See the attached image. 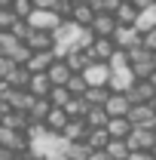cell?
<instances>
[{"mask_svg": "<svg viewBox=\"0 0 156 160\" xmlns=\"http://www.w3.org/2000/svg\"><path fill=\"white\" fill-rule=\"evenodd\" d=\"M55 3H58V0H31V6H34V9H52Z\"/></svg>", "mask_w": 156, "mask_h": 160, "instance_id": "e575fe53", "label": "cell"}, {"mask_svg": "<svg viewBox=\"0 0 156 160\" xmlns=\"http://www.w3.org/2000/svg\"><path fill=\"white\" fill-rule=\"evenodd\" d=\"M16 16H12V12H9V9H0V31H9V28H12V25H16Z\"/></svg>", "mask_w": 156, "mask_h": 160, "instance_id": "d6a6232c", "label": "cell"}, {"mask_svg": "<svg viewBox=\"0 0 156 160\" xmlns=\"http://www.w3.org/2000/svg\"><path fill=\"white\" fill-rule=\"evenodd\" d=\"M150 129H153V136H156V120H153V126H150Z\"/></svg>", "mask_w": 156, "mask_h": 160, "instance_id": "7dc6e473", "label": "cell"}, {"mask_svg": "<svg viewBox=\"0 0 156 160\" xmlns=\"http://www.w3.org/2000/svg\"><path fill=\"white\" fill-rule=\"evenodd\" d=\"M129 160H153V157H150V151H135V154H129Z\"/></svg>", "mask_w": 156, "mask_h": 160, "instance_id": "8d00e7d4", "label": "cell"}, {"mask_svg": "<svg viewBox=\"0 0 156 160\" xmlns=\"http://www.w3.org/2000/svg\"><path fill=\"white\" fill-rule=\"evenodd\" d=\"M110 43H113L117 49H132V46H141V31H138V28H119V25H117V31H113Z\"/></svg>", "mask_w": 156, "mask_h": 160, "instance_id": "5b68a950", "label": "cell"}, {"mask_svg": "<svg viewBox=\"0 0 156 160\" xmlns=\"http://www.w3.org/2000/svg\"><path fill=\"white\" fill-rule=\"evenodd\" d=\"M135 83V77H132V71L129 68H119V71H110V77H107V92H129V86Z\"/></svg>", "mask_w": 156, "mask_h": 160, "instance_id": "52a82bcc", "label": "cell"}, {"mask_svg": "<svg viewBox=\"0 0 156 160\" xmlns=\"http://www.w3.org/2000/svg\"><path fill=\"white\" fill-rule=\"evenodd\" d=\"M129 3H132V6H135L138 12H144V9H150V6H153L156 0H129Z\"/></svg>", "mask_w": 156, "mask_h": 160, "instance_id": "d590c367", "label": "cell"}, {"mask_svg": "<svg viewBox=\"0 0 156 160\" xmlns=\"http://www.w3.org/2000/svg\"><path fill=\"white\" fill-rule=\"evenodd\" d=\"M43 160H64V154H52V157H43Z\"/></svg>", "mask_w": 156, "mask_h": 160, "instance_id": "b9f144b4", "label": "cell"}, {"mask_svg": "<svg viewBox=\"0 0 156 160\" xmlns=\"http://www.w3.org/2000/svg\"><path fill=\"white\" fill-rule=\"evenodd\" d=\"M95 19V6H89V3H74V9H71V22L77 25V28H89Z\"/></svg>", "mask_w": 156, "mask_h": 160, "instance_id": "4fadbf2b", "label": "cell"}, {"mask_svg": "<svg viewBox=\"0 0 156 160\" xmlns=\"http://www.w3.org/2000/svg\"><path fill=\"white\" fill-rule=\"evenodd\" d=\"M64 65H67V71L71 74H83L92 62H89V56H86V49H71V52H64Z\"/></svg>", "mask_w": 156, "mask_h": 160, "instance_id": "30bf717a", "label": "cell"}, {"mask_svg": "<svg viewBox=\"0 0 156 160\" xmlns=\"http://www.w3.org/2000/svg\"><path fill=\"white\" fill-rule=\"evenodd\" d=\"M153 129H132L129 136H126V148H129V154H135V151H150L153 148Z\"/></svg>", "mask_w": 156, "mask_h": 160, "instance_id": "3957f363", "label": "cell"}, {"mask_svg": "<svg viewBox=\"0 0 156 160\" xmlns=\"http://www.w3.org/2000/svg\"><path fill=\"white\" fill-rule=\"evenodd\" d=\"M83 123H86L89 129H104V126H107V114H104V108H89V111L83 114Z\"/></svg>", "mask_w": 156, "mask_h": 160, "instance_id": "44dd1931", "label": "cell"}, {"mask_svg": "<svg viewBox=\"0 0 156 160\" xmlns=\"http://www.w3.org/2000/svg\"><path fill=\"white\" fill-rule=\"evenodd\" d=\"M28 25H31V31H46V34H52L61 25V19L52 9H34V12L28 16Z\"/></svg>", "mask_w": 156, "mask_h": 160, "instance_id": "6da1fadb", "label": "cell"}, {"mask_svg": "<svg viewBox=\"0 0 156 160\" xmlns=\"http://www.w3.org/2000/svg\"><path fill=\"white\" fill-rule=\"evenodd\" d=\"M135 28L144 34V31H150V28H156V3L150 6V9H144V12H138V22Z\"/></svg>", "mask_w": 156, "mask_h": 160, "instance_id": "4316f807", "label": "cell"}, {"mask_svg": "<svg viewBox=\"0 0 156 160\" xmlns=\"http://www.w3.org/2000/svg\"><path fill=\"white\" fill-rule=\"evenodd\" d=\"M28 80H31V71H28V68H12V71L3 77V83H6L9 89H28Z\"/></svg>", "mask_w": 156, "mask_h": 160, "instance_id": "ac0fdd59", "label": "cell"}, {"mask_svg": "<svg viewBox=\"0 0 156 160\" xmlns=\"http://www.w3.org/2000/svg\"><path fill=\"white\" fill-rule=\"evenodd\" d=\"M129 99L122 96V92H110L107 96V102H104V114H107V120H113V117H126L129 114Z\"/></svg>", "mask_w": 156, "mask_h": 160, "instance_id": "ba28073f", "label": "cell"}, {"mask_svg": "<svg viewBox=\"0 0 156 160\" xmlns=\"http://www.w3.org/2000/svg\"><path fill=\"white\" fill-rule=\"evenodd\" d=\"M107 77H110V68L107 65H101V62H92L86 71H83V80H86V86L89 89H107Z\"/></svg>", "mask_w": 156, "mask_h": 160, "instance_id": "7a4b0ae2", "label": "cell"}, {"mask_svg": "<svg viewBox=\"0 0 156 160\" xmlns=\"http://www.w3.org/2000/svg\"><path fill=\"white\" fill-rule=\"evenodd\" d=\"M104 132H107V139L126 142V136L132 132V126H129V120H126V117H113V120H107V126H104Z\"/></svg>", "mask_w": 156, "mask_h": 160, "instance_id": "2e32d148", "label": "cell"}, {"mask_svg": "<svg viewBox=\"0 0 156 160\" xmlns=\"http://www.w3.org/2000/svg\"><path fill=\"white\" fill-rule=\"evenodd\" d=\"M61 111L67 114V120H83V114L89 111V105H86L83 99H67V105H64Z\"/></svg>", "mask_w": 156, "mask_h": 160, "instance_id": "d4e9b609", "label": "cell"}, {"mask_svg": "<svg viewBox=\"0 0 156 160\" xmlns=\"http://www.w3.org/2000/svg\"><path fill=\"white\" fill-rule=\"evenodd\" d=\"M6 129H12V132H25L28 129V114H19V111H9L6 117L0 120Z\"/></svg>", "mask_w": 156, "mask_h": 160, "instance_id": "603a6c76", "label": "cell"}, {"mask_svg": "<svg viewBox=\"0 0 156 160\" xmlns=\"http://www.w3.org/2000/svg\"><path fill=\"white\" fill-rule=\"evenodd\" d=\"M74 3H89V6H95V0H74Z\"/></svg>", "mask_w": 156, "mask_h": 160, "instance_id": "ee69618b", "label": "cell"}, {"mask_svg": "<svg viewBox=\"0 0 156 160\" xmlns=\"http://www.w3.org/2000/svg\"><path fill=\"white\" fill-rule=\"evenodd\" d=\"M64 123H67V114H64L61 108H49V114H46V120H43V126H46L49 132H55V136H61Z\"/></svg>", "mask_w": 156, "mask_h": 160, "instance_id": "d6986e66", "label": "cell"}, {"mask_svg": "<svg viewBox=\"0 0 156 160\" xmlns=\"http://www.w3.org/2000/svg\"><path fill=\"white\" fill-rule=\"evenodd\" d=\"M86 160H107V154H104V151H89Z\"/></svg>", "mask_w": 156, "mask_h": 160, "instance_id": "74e56055", "label": "cell"}, {"mask_svg": "<svg viewBox=\"0 0 156 160\" xmlns=\"http://www.w3.org/2000/svg\"><path fill=\"white\" fill-rule=\"evenodd\" d=\"M25 46H28L31 52H49V49H52V34H46V31H31L28 40H25Z\"/></svg>", "mask_w": 156, "mask_h": 160, "instance_id": "5bb4252c", "label": "cell"}, {"mask_svg": "<svg viewBox=\"0 0 156 160\" xmlns=\"http://www.w3.org/2000/svg\"><path fill=\"white\" fill-rule=\"evenodd\" d=\"M12 160H28V154H12Z\"/></svg>", "mask_w": 156, "mask_h": 160, "instance_id": "7bdbcfd3", "label": "cell"}, {"mask_svg": "<svg viewBox=\"0 0 156 160\" xmlns=\"http://www.w3.org/2000/svg\"><path fill=\"white\" fill-rule=\"evenodd\" d=\"M150 108H153V114H156V96H153V99H150Z\"/></svg>", "mask_w": 156, "mask_h": 160, "instance_id": "bcb514c9", "label": "cell"}, {"mask_svg": "<svg viewBox=\"0 0 156 160\" xmlns=\"http://www.w3.org/2000/svg\"><path fill=\"white\" fill-rule=\"evenodd\" d=\"M104 154H107V160H129V148H126V142L110 139L104 145Z\"/></svg>", "mask_w": 156, "mask_h": 160, "instance_id": "cb8c5ba5", "label": "cell"}, {"mask_svg": "<svg viewBox=\"0 0 156 160\" xmlns=\"http://www.w3.org/2000/svg\"><path fill=\"white\" fill-rule=\"evenodd\" d=\"M9 34L19 40V43H25V40H28V34H31V25H28V22H16V25L9 28Z\"/></svg>", "mask_w": 156, "mask_h": 160, "instance_id": "1f68e13d", "label": "cell"}, {"mask_svg": "<svg viewBox=\"0 0 156 160\" xmlns=\"http://www.w3.org/2000/svg\"><path fill=\"white\" fill-rule=\"evenodd\" d=\"M86 132H89V126H86L83 120H67L64 129H61V139L71 145V142H83V139H86Z\"/></svg>", "mask_w": 156, "mask_h": 160, "instance_id": "9a60e30c", "label": "cell"}, {"mask_svg": "<svg viewBox=\"0 0 156 160\" xmlns=\"http://www.w3.org/2000/svg\"><path fill=\"white\" fill-rule=\"evenodd\" d=\"M49 89H52V83H49V77L46 74H31V80H28V96L31 99H46L49 96Z\"/></svg>", "mask_w": 156, "mask_h": 160, "instance_id": "8fae6325", "label": "cell"}, {"mask_svg": "<svg viewBox=\"0 0 156 160\" xmlns=\"http://www.w3.org/2000/svg\"><path fill=\"white\" fill-rule=\"evenodd\" d=\"M71 9H74V0H58V3L52 6V12H55L61 22H71Z\"/></svg>", "mask_w": 156, "mask_h": 160, "instance_id": "4dcf8cb0", "label": "cell"}, {"mask_svg": "<svg viewBox=\"0 0 156 160\" xmlns=\"http://www.w3.org/2000/svg\"><path fill=\"white\" fill-rule=\"evenodd\" d=\"M46 77H49V83H52V86H64V83H67V77H71V71H67V65H64L61 59H55L52 65H49Z\"/></svg>", "mask_w": 156, "mask_h": 160, "instance_id": "ffe728a7", "label": "cell"}, {"mask_svg": "<svg viewBox=\"0 0 156 160\" xmlns=\"http://www.w3.org/2000/svg\"><path fill=\"white\" fill-rule=\"evenodd\" d=\"M107 68H110V71H119V68H129V59H126V49H113V56L107 59Z\"/></svg>", "mask_w": 156, "mask_h": 160, "instance_id": "f546056e", "label": "cell"}, {"mask_svg": "<svg viewBox=\"0 0 156 160\" xmlns=\"http://www.w3.org/2000/svg\"><path fill=\"white\" fill-rule=\"evenodd\" d=\"M119 3H129V0H119Z\"/></svg>", "mask_w": 156, "mask_h": 160, "instance_id": "c3c4849f", "label": "cell"}, {"mask_svg": "<svg viewBox=\"0 0 156 160\" xmlns=\"http://www.w3.org/2000/svg\"><path fill=\"white\" fill-rule=\"evenodd\" d=\"M12 68H16V65H12V62L6 59V56H0V80L6 77V74H9V71H12Z\"/></svg>", "mask_w": 156, "mask_h": 160, "instance_id": "836d02e7", "label": "cell"}, {"mask_svg": "<svg viewBox=\"0 0 156 160\" xmlns=\"http://www.w3.org/2000/svg\"><path fill=\"white\" fill-rule=\"evenodd\" d=\"M107 132H104V129H89V132H86V139H83V145H86V148H89V151H104V145H107Z\"/></svg>", "mask_w": 156, "mask_h": 160, "instance_id": "7402d4cb", "label": "cell"}, {"mask_svg": "<svg viewBox=\"0 0 156 160\" xmlns=\"http://www.w3.org/2000/svg\"><path fill=\"white\" fill-rule=\"evenodd\" d=\"M89 31H92V37H113L117 22H113V16L95 12V19H92V25H89Z\"/></svg>", "mask_w": 156, "mask_h": 160, "instance_id": "9c48e42d", "label": "cell"}, {"mask_svg": "<svg viewBox=\"0 0 156 160\" xmlns=\"http://www.w3.org/2000/svg\"><path fill=\"white\" fill-rule=\"evenodd\" d=\"M6 92H9V86H6V83L0 80V99H6Z\"/></svg>", "mask_w": 156, "mask_h": 160, "instance_id": "f35d334b", "label": "cell"}, {"mask_svg": "<svg viewBox=\"0 0 156 160\" xmlns=\"http://www.w3.org/2000/svg\"><path fill=\"white\" fill-rule=\"evenodd\" d=\"M113 22H117L119 28H135V22H138V9L132 6V3H119L117 12H113Z\"/></svg>", "mask_w": 156, "mask_h": 160, "instance_id": "e0dca14e", "label": "cell"}, {"mask_svg": "<svg viewBox=\"0 0 156 160\" xmlns=\"http://www.w3.org/2000/svg\"><path fill=\"white\" fill-rule=\"evenodd\" d=\"M52 62H55V52H52V49H49V52H31V59H28L25 68H28L31 74H46Z\"/></svg>", "mask_w": 156, "mask_h": 160, "instance_id": "7c38bea8", "label": "cell"}, {"mask_svg": "<svg viewBox=\"0 0 156 160\" xmlns=\"http://www.w3.org/2000/svg\"><path fill=\"white\" fill-rule=\"evenodd\" d=\"M150 157H153V160H156V142H153V148H150Z\"/></svg>", "mask_w": 156, "mask_h": 160, "instance_id": "f6af8a7d", "label": "cell"}, {"mask_svg": "<svg viewBox=\"0 0 156 160\" xmlns=\"http://www.w3.org/2000/svg\"><path fill=\"white\" fill-rule=\"evenodd\" d=\"M113 43H110V37H95L92 40V46L86 49V56H89V62H101V65H107V59L113 56Z\"/></svg>", "mask_w": 156, "mask_h": 160, "instance_id": "277c9868", "label": "cell"}, {"mask_svg": "<svg viewBox=\"0 0 156 160\" xmlns=\"http://www.w3.org/2000/svg\"><path fill=\"white\" fill-rule=\"evenodd\" d=\"M0 160H12V154H9L6 148H0Z\"/></svg>", "mask_w": 156, "mask_h": 160, "instance_id": "ab89813d", "label": "cell"}, {"mask_svg": "<svg viewBox=\"0 0 156 160\" xmlns=\"http://www.w3.org/2000/svg\"><path fill=\"white\" fill-rule=\"evenodd\" d=\"M86 157H89V148L83 142H71L64 148V160H86Z\"/></svg>", "mask_w": 156, "mask_h": 160, "instance_id": "f1b7e54d", "label": "cell"}, {"mask_svg": "<svg viewBox=\"0 0 156 160\" xmlns=\"http://www.w3.org/2000/svg\"><path fill=\"white\" fill-rule=\"evenodd\" d=\"M147 83L153 86V92H156V71H153V74H150V77H147Z\"/></svg>", "mask_w": 156, "mask_h": 160, "instance_id": "60d3db41", "label": "cell"}, {"mask_svg": "<svg viewBox=\"0 0 156 160\" xmlns=\"http://www.w3.org/2000/svg\"><path fill=\"white\" fill-rule=\"evenodd\" d=\"M153 86L147 83V80H135L132 86H129V92H126V99H129V105H150V99H153Z\"/></svg>", "mask_w": 156, "mask_h": 160, "instance_id": "8992f818", "label": "cell"}, {"mask_svg": "<svg viewBox=\"0 0 156 160\" xmlns=\"http://www.w3.org/2000/svg\"><path fill=\"white\" fill-rule=\"evenodd\" d=\"M107 96H110V92H107L104 86H101V89H86V92H83V102H86L89 108H104Z\"/></svg>", "mask_w": 156, "mask_h": 160, "instance_id": "484cf974", "label": "cell"}, {"mask_svg": "<svg viewBox=\"0 0 156 160\" xmlns=\"http://www.w3.org/2000/svg\"><path fill=\"white\" fill-rule=\"evenodd\" d=\"M9 12L19 22H28V16L34 12V6H31V0H12V3H9Z\"/></svg>", "mask_w": 156, "mask_h": 160, "instance_id": "83f0119b", "label": "cell"}]
</instances>
